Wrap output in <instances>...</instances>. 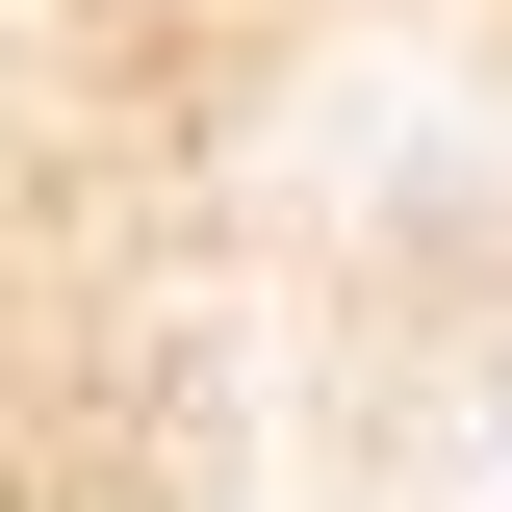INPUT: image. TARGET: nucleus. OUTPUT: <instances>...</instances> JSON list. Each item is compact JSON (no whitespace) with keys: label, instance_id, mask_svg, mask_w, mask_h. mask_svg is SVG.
Wrapping results in <instances>:
<instances>
[{"label":"nucleus","instance_id":"nucleus-1","mask_svg":"<svg viewBox=\"0 0 512 512\" xmlns=\"http://www.w3.org/2000/svg\"><path fill=\"white\" fill-rule=\"evenodd\" d=\"M461 436H487V512H512V333H487V410H461Z\"/></svg>","mask_w":512,"mask_h":512}]
</instances>
